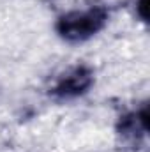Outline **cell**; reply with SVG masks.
Here are the masks:
<instances>
[{
  "mask_svg": "<svg viewBox=\"0 0 150 152\" xmlns=\"http://www.w3.org/2000/svg\"><path fill=\"white\" fill-rule=\"evenodd\" d=\"M111 12L104 4H90L64 11L53 23L55 36L66 44L78 46L95 39L110 23Z\"/></svg>",
  "mask_w": 150,
  "mask_h": 152,
  "instance_id": "6da1fadb",
  "label": "cell"
},
{
  "mask_svg": "<svg viewBox=\"0 0 150 152\" xmlns=\"http://www.w3.org/2000/svg\"><path fill=\"white\" fill-rule=\"evenodd\" d=\"M95 80V69L90 64L78 62L66 67L51 80L48 85V96L57 103H73L92 92Z\"/></svg>",
  "mask_w": 150,
  "mask_h": 152,
  "instance_id": "7a4b0ae2",
  "label": "cell"
},
{
  "mask_svg": "<svg viewBox=\"0 0 150 152\" xmlns=\"http://www.w3.org/2000/svg\"><path fill=\"white\" fill-rule=\"evenodd\" d=\"M149 104H140L136 108L125 110L117 117L115 134L120 145L127 149H140L147 143L149 138Z\"/></svg>",
  "mask_w": 150,
  "mask_h": 152,
  "instance_id": "3957f363",
  "label": "cell"
},
{
  "mask_svg": "<svg viewBox=\"0 0 150 152\" xmlns=\"http://www.w3.org/2000/svg\"><path fill=\"white\" fill-rule=\"evenodd\" d=\"M134 16L141 23H149V0H134Z\"/></svg>",
  "mask_w": 150,
  "mask_h": 152,
  "instance_id": "277c9868",
  "label": "cell"
}]
</instances>
